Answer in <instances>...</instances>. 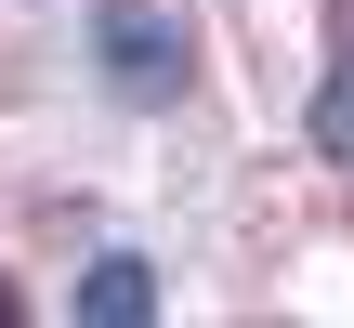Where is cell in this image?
<instances>
[{"instance_id": "6da1fadb", "label": "cell", "mask_w": 354, "mask_h": 328, "mask_svg": "<svg viewBox=\"0 0 354 328\" xmlns=\"http://www.w3.org/2000/svg\"><path fill=\"white\" fill-rule=\"evenodd\" d=\"M92 66H105V92H118V105H171V92L197 79V39H184V13L105 0V26H92Z\"/></svg>"}, {"instance_id": "7a4b0ae2", "label": "cell", "mask_w": 354, "mask_h": 328, "mask_svg": "<svg viewBox=\"0 0 354 328\" xmlns=\"http://www.w3.org/2000/svg\"><path fill=\"white\" fill-rule=\"evenodd\" d=\"M79 316L92 328H145L158 316V263H145V250H105V263L79 276Z\"/></svg>"}, {"instance_id": "3957f363", "label": "cell", "mask_w": 354, "mask_h": 328, "mask_svg": "<svg viewBox=\"0 0 354 328\" xmlns=\"http://www.w3.org/2000/svg\"><path fill=\"white\" fill-rule=\"evenodd\" d=\"M315 145H328V158H354V66L315 92Z\"/></svg>"}, {"instance_id": "277c9868", "label": "cell", "mask_w": 354, "mask_h": 328, "mask_svg": "<svg viewBox=\"0 0 354 328\" xmlns=\"http://www.w3.org/2000/svg\"><path fill=\"white\" fill-rule=\"evenodd\" d=\"M0 316H13V289H0Z\"/></svg>"}]
</instances>
